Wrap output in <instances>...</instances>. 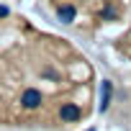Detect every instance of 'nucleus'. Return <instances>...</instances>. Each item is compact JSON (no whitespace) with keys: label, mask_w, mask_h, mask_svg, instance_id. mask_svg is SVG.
<instances>
[{"label":"nucleus","mask_w":131,"mask_h":131,"mask_svg":"<svg viewBox=\"0 0 131 131\" xmlns=\"http://www.w3.org/2000/svg\"><path fill=\"white\" fill-rule=\"evenodd\" d=\"M57 18L67 26H100L118 21L131 0H49Z\"/></svg>","instance_id":"obj_1"}]
</instances>
